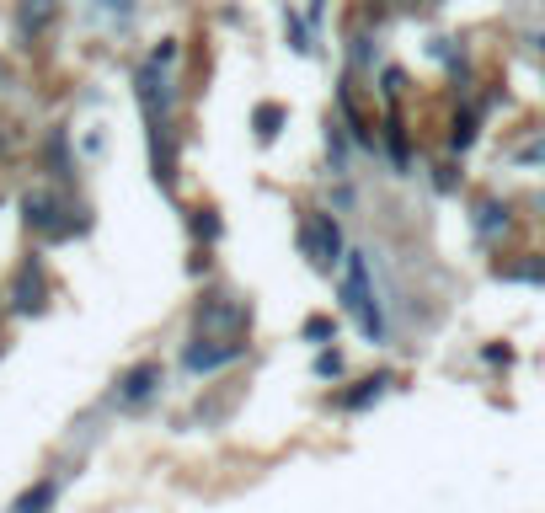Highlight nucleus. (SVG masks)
<instances>
[{
  "label": "nucleus",
  "instance_id": "obj_1",
  "mask_svg": "<svg viewBox=\"0 0 545 513\" xmlns=\"http://www.w3.org/2000/svg\"><path fill=\"white\" fill-rule=\"evenodd\" d=\"M337 300H342V310L358 321V332H364L369 342H385V305H380V294H375V273H369V257L364 252L342 257Z\"/></svg>",
  "mask_w": 545,
  "mask_h": 513
},
{
  "label": "nucleus",
  "instance_id": "obj_2",
  "mask_svg": "<svg viewBox=\"0 0 545 513\" xmlns=\"http://www.w3.org/2000/svg\"><path fill=\"white\" fill-rule=\"evenodd\" d=\"M294 241H300V252L310 257V268H316V273H332V268H342V257H348L342 225H337L326 209L300 214V230H294Z\"/></svg>",
  "mask_w": 545,
  "mask_h": 513
},
{
  "label": "nucleus",
  "instance_id": "obj_3",
  "mask_svg": "<svg viewBox=\"0 0 545 513\" xmlns=\"http://www.w3.org/2000/svg\"><path fill=\"white\" fill-rule=\"evenodd\" d=\"M246 326H252V305L236 300V294H204L193 305V337L236 342V337H246Z\"/></svg>",
  "mask_w": 545,
  "mask_h": 513
},
{
  "label": "nucleus",
  "instance_id": "obj_4",
  "mask_svg": "<svg viewBox=\"0 0 545 513\" xmlns=\"http://www.w3.org/2000/svg\"><path fill=\"white\" fill-rule=\"evenodd\" d=\"M22 220H27V230H38V236H49V241H65L75 230H86V220H75V209L49 188L22 193Z\"/></svg>",
  "mask_w": 545,
  "mask_h": 513
},
{
  "label": "nucleus",
  "instance_id": "obj_5",
  "mask_svg": "<svg viewBox=\"0 0 545 513\" xmlns=\"http://www.w3.org/2000/svg\"><path fill=\"white\" fill-rule=\"evenodd\" d=\"M246 359V342H220V337H193L188 348H182V369H188L193 380H209V375H220V369L230 364H241Z\"/></svg>",
  "mask_w": 545,
  "mask_h": 513
},
{
  "label": "nucleus",
  "instance_id": "obj_6",
  "mask_svg": "<svg viewBox=\"0 0 545 513\" xmlns=\"http://www.w3.org/2000/svg\"><path fill=\"white\" fill-rule=\"evenodd\" d=\"M161 380H166V369L155 364V359H145V364H134L129 375L118 380V401H123V407H145V401H150L155 391H161Z\"/></svg>",
  "mask_w": 545,
  "mask_h": 513
},
{
  "label": "nucleus",
  "instance_id": "obj_7",
  "mask_svg": "<svg viewBox=\"0 0 545 513\" xmlns=\"http://www.w3.org/2000/svg\"><path fill=\"white\" fill-rule=\"evenodd\" d=\"M43 305H49V284H43V268H38V262H22L17 284H11V310H17V316H38Z\"/></svg>",
  "mask_w": 545,
  "mask_h": 513
},
{
  "label": "nucleus",
  "instance_id": "obj_8",
  "mask_svg": "<svg viewBox=\"0 0 545 513\" xmlns=\"http://www.w3.org/2000/svg\"><path fill=\"white\" fill-rule=\"evenodd\" d=\"M476 241H503L508 236V230H513V209L503 204V198H481V204H476Z\"/></svg>",
  "mask_w": 545,
  "mask_h": 513
},
{
  "label": "nucleus",
  "instance_id": "obj_9",
  "mask_svg": "<svg viewBox=\"0 0 545 513\" xmlns=\"http://www.w3.org/2000/svg\"><path fill=\"white\" fill-rule=\"evenodd\" d=\"M284 123H289V107H284V102H257V107H252V134H257V145H273Z\"/></svg>",
  "mask_w": 545,
  "mask_h": 513
},
{
  "label": "nucleus",
  "instance_id": "obj_10",
  "mask_svg": "<svg viewBox=\"0 0 545 513\" xmlns=\"http://www.w3.org/2000/svg\"><path fill=\"white\" fill-rule=\"evenodd\" d=\"M391 385H396L391 375H369V380H358L353 391H342L337 401H342V407H348V412H364V407H375V401H380L385 391H391Z\"/></svg>",
  "mask_w": 545,
  "mask_h": 513
},
{
  "label": "nucleus",
  "instance_id": "obj_11",
  "mask_svg": "<svg viewBox=\"0 0 545 513\" xmlns=\"http://www.w3.org/2000/svg\"><path fill=\"white\" fill-rule=\"evenodd\" d=\"M476 134H481V118H476V107H460L455 118H449V155H465L476 145Z\"/></svg>",
  "mask_w": 545,
  "mask_h": 513
},
{
  "label": "nucleus",
  "instance_id": "obj_12",
  "mask_svg": "<svg viewBox=\"0 0 545 513\" xmlns=\"http://www.w3.org/2000/svg\"><path fill=\"white\" fill-rule=\"evenodd\" d=\"M49 22H54V0H22V6H17V27L27 38H38Z\"/></svg>",
  "mask_w": 545,
  "mask_h": 513
},
{
  "label": "nucleus",
  "instance_id": "obj_13",
  "mask_svg": "<svg viewBox=\"0 0 545 513\" xmlns=\"http://www.w3.org/2000/svg\"><path fill=\"white\" fill-rule=\"evenodd\" d=\"M54 497H59V481L49 476V481H38V487H27L17 503H11V513H49Z\"/></svg>",
  "mask_w": 545,
  "mask_h": 513
},
{
  "label": "nucleus",
  "instance_id": "obj_14",
  "mask_svg": "<svg viewBox=\"0 0 545 513\" xmlns=\"http://www.w3.org/2000/svg\"><path fill=\"white\" fill-rule=\"evenodd\" d=\"M385 150H391L396 171H407V166H412V150H407V129H401V118H396V113L385 118Z\"/></svg>",
  "mask_w": 545,
  "mask_h": 513
},
{
  "label": "nucleus",
  "instance_id": "obj_15",
  "mask_svg": "<svg viewBox=\"0 0 545 513\" xmlns=\"http://www.w3.org/2000/svg\"><path fill=\"white\" fill-rule=\"evenodd\" d=\"M326 161H332V177H348V134H342V123H326Z\"/></svg>",
  "mask_w": 545,
  "mask_h": 513
},
{
  "label": "nucleus",
  "instance_id": "obj_16",
  "mask_svg": "<svg viewBox=\"0 0 545 513\" xmlns=\"http://www.w3.org/2000/svg\"><path fill=\"white\" fill-rule=\"evenodd\" d=\"M188 230H193L198 241H209V246H214L225 225H220V214H214V209H193V214H188Z\"/></svg>",
  "mask_w": 545,
  "mask_h": 513
},
{
  "label": "nucleus",
  "instance_id": "obj_17",
  "mask_svg": "<svg viewBox=\"0 0 545 513\" xmlns=\"http://www.w3.org/2000/svg\"><path fill=\"white\" fill-rule=\"evenodd\" d=\"M284 33H289V49H294V54H310V49H316V43H310V27H305L300 11H284Z\"/></svg>",
  "mask_w": 545,
  "mask_h": 513
},
{
  "label": "nucleus",
  "instance_id": "obj_18",
  "mask_svg": "<svg viewBox=\"0 0 545 513\" xmlns=\"http://www.w3.org/2000/svg\"><path fill=\"white\" fill-rule=\"evenodd\" d=\"M300 337L316 342V348H326V342H337V321H332V316H310V321L300 326Z\"/></svg>",
  "mask_w": 545,
  "mask_h": 513
},
{
  "label": "nucleus",
  "instance_id": "obj_19",
  "mask_svg": "<svg viewBox=\"0 0 545 513\" xmlns=\"http://www.w3.org/2000/svg\"><path fill=\"white\" fill-rule=\"evenodd\" d=\"M369 43H375V38H369V33H358V38H353V49H348V59H353V70H375V49H369Z\"/></svg>",
  "mask_w": 545,
  "mask_h": 513
},
{
  "label": "nucleus",
  "instance_id": "obj_20",
  "mask_svg": "<svg viewBox=\"0 0 545 513\" xmlns=\"http://www.w3.org/2000/svg\"><path fill=\"white\" fill-rule=\"evenodd\" d=\"M513 161H519V166H540V161H545V129H540L535 139H529V145L513 150Z\"/></svg>",
  "mask_w": 545,
  "mask_h": 513
},
{
  "label": "nucleus",
  "instance_id": "obj_21",
  "mask_svg": "<svg viewBox=\"0 0 545 513\" xmlns=\"http://www.w3.org/2000/svg\"><path fill=\"white\" fill-rule=\"evenodd\" d=\"M316 375H321V380H337V375H342V353H337V348H321V353H316Z\"/></svg>",
  "mask_w": 545,
  "mask_h": 513
},
{
  "label": "nucleus",
  "instance_id": "obj_22",
  "mask_svg": "<svg viewBox=\"0 0 545 513\" xmlns=\"http://www.w3.org/2000/svg\"><path fill=\"white\" fill-rule=\"evenodd\" d=\"M380 91H385V102H401V91H407V75H401V70H385V75H380Z\"/></svg>",
  "mask_w": 545,
  "mask_h": 513
},
{
  "label": "nucleus",
  "instance_id": "obj_23",
  "mask_svg": "<svg viewBox=\"0 0 545 513\" xmlns=\"http://www.w3.org/2000/svg\"><path fill=\"white\" fill-rule=\"evenodd\" d=\"M150 65H161V70L177 65V38H161V49H150Z\"/></svg>",
  "mask_w": 545,
  "mask_h": 513
},
{
  "label": "nucleus",
  "instance_id": "obj_24",
  "mask_svg": "<svg viewBox=\"0 0 545 513\" xmlns=\"http://www.w3.org/2000/svg\"><path fill=\"white\" fill-rule=\"evenodd\" d=\"M455 166H439V177H433V188H439V193H455Z\"/></svg>",
  "mask_w": 545,
  "mask_h": 513
},
{
  "label": "nucleus",
  "instance_id": "obj_25",
  "mask_svg": "<svg viewBox=\"0 0 545 513\" xmlns=\"http://www.w3.org/2000/svg\"><path fill=\"white\" fill-rule=\"evenodd\" d=\"M481 359H487V364H513V348H481Z\"/></svg>",
  "mask_w": 545,
  "mask_h": 513
},
{
  "label": "nucleus",
  "instance_id": "obj_26",
  "mask_svg": "<svg viewBox=\"0 0 545 513\" xmlns=\"http://www.w3.org/2000/svg\"><path fill=\"white\" fill-rule=\"evenodd\" d=\"M97 6H102V11H118V17H129V11H134V0H97Z\"/></svg>",
  "mask_w": 545,
  "mask_h": 513
},
{
  "label": "nucleus",
  "instance_id": "obj_27",
  "mask_svg": "<svg viewBox=\"0 0 545 513\" xmlns=\"http://www.w3.org/2000/svg\"><path fill=\"white\" fill-rule=\"evenodd\" d=\"M321 11H326V0H310V22H321Z\"/></svg>",
  "mask_w": 545,
  "mask_h": 513
},
{
  "label": "nucleus",
  "instance_id": "obj_28",
  "mask_svg": "<svg viewBox=\"0 0 545 513\" xmlns=\"http://www.w3.org/2000/svg\"><path fill=\"white\" fill-rule=\"evenodd\" d=\"M0 75H6V65H0Z\"/></svg>",
  "mask_w": 545,
  "mask_h": 513
},
{
  "label": "nucleus",
  "instance_id": "obj_29",
  "mask_svg": "<svg viewBox=\"0 0 545 513\" xmlns=\"http://www.w3.org/2000/svg\"><path fill=\"white\" fill-rule=\"evenodd\" d=\"M540 204H545V198H540Z\"/></svg>",
  "mask_w": 545,
  "mask_h": 513
}]
</instances>
